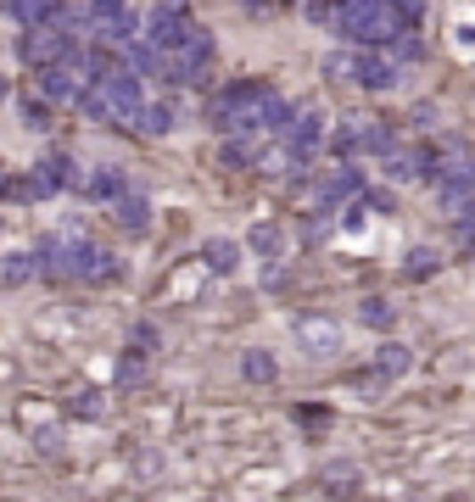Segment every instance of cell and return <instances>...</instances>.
<instances>
[{
    "instance_id": "cell-20",
    "label": "cell",
    "mask_w": 475,
    "mask_h": 502,
    "mask_svg": "<svg viewBox=\"0 0 475 502\" xmlns=\"http://www.w3.org/2000/svg\"><path fill=\"white\" fill-rule=\"evenodd\" d=\"M23 129H34V134H45V129H51L45 101H23Z\"/></svg>"
},
{
    "instance_id": "cell-21",
    "label": "cell",
    "mask_w": 475,
    "mask_h": 502,
    "mask_svg": "<svg viewBox=\"0 0 475 502\" xmlns=\"http://www.w3.org/2000/svg\"><path fill=\"white\" fill-rule=\"evenodd\" d=\"M408 123H414V129H437V123H442V112H437V101H420V107L408 112Z\"/></svg>"
},
{
    "instance_id": "cell-7",
    "label": "cell",
    "mask_w": 475,
    "mask_h": 502,
    "mask_svg": "<svg viewBox=\"0 0 475 502\" xmlns=\"http://www.w3.org/2000/svg\"><path fill=\"white\" fill-rule=\"evenodd\" d=\"M430 167H437V162H430V151H420V145H408V151L391 145V151H386V174L391 179H430Z\"/></svg>"
},
{
    "instance_id": "cell-4",
    "label": "cell",
    "mask_w": 475,
    "mask_h": 502,
    "mask_svg": "<svg viewBox=\"0 0 475 502\" xmlns=\"http://www.w3.org/2000/svg\"><path fill=\"white\" fill-rule=\"evenodd\" d=\"M347 78H358L364 90H391V84H397V68H391L386 56L364 51V56H353V61H347Z\"/></svg>"
},
{
    "instance_id": "cell-5",
    "label": "cell",
    "mask_w": 475,
    "mask_h": 502,
    "mask_svg": "<svg viewBox=\"0 0 475 502\" xmlns=\"http://www.w3.org/2000/svg\"><path fill=\"white\" fill-rule=\"evenodd\" d=\"M280 134H285V145H291L297 157H307L324 140V112H291V123H285Z\"/></svg>"
},
{
    "instance_id": "cell-2",
    "label": "cell",
    "mask_w": 475,
    "mask_h": 502,
    "mask_svg": "<svg viewBox=\"0 0 475 502\" xmlns=\"http://www.w3.org/2000/svg\"><path fill=\"white\" fill-rule=\"evenodd\" d=\"M73 51V34H68V23H34L23 39H17V56L23 61H34V68H51V61H61Z\"/></svg>"
},
{
    "instance_id": "cell-9",
    "label": "cell",
    "mask_w": 475,
    "mask_h": 502,
    "mask_svg": "<svg viewBox=\"0 0 475 502\" xmlns=\"http://www.w3.org/2000/svg\"><path fill=\"white\" fill-rule=\"evenodd\" d=\"M112 218H118L123 229H146V223H152V201H146V196H129V190H123V196L112 201Z\"/></svg>"
},
{
    "instance_id": "cell-6",
    "label": "cell",
    "mask_w": 475,
    "mask_h": 502,
    "mask_svg": "<svg viewBox=\"0 0 475 502\" xmlns=\"http://www.w3.org/2000/svg\"><path fill=\"white\" fill-rule=\"evenodd\" d=\"M347 196H364V174H358V167H336V174H324L319 213H336V201H347Z\"/></svg>"
},
{
    "instance_id": "cell-8",
    "label": "cell",
    "mask_w": 475,
    "mask_h": 502,
    "mask_svg": "<svg viewBox=\"0 0 475 502\" xmlns=\"http://www.w3.org/2000/svg\"><path fill=\"white\" fill-rule=\"evenodd\" d=\"M201 263H208L213 274H235V268H241V246L218 235V240H208V246H201Z\"/></svg>"
},
{
    "instance_id": "cell-1",
    "label": "cell",
    "mask_w": 475,
    "mask_h": 502,
    "mask_svg": "<svg viewBox=\"0 0 475 502\" xmlns=\"http://www.w3.org/2000/svg\"><path fill=\"white\" fill-rule=\"evenodd\" d=\"M140 107H146V95H140V78L123 73V68L101 73L95 90L78 95V112H85V117H101V123H107V117H140Z\"/></svg>"
},
{
    "instance_id": "cell-27",
    "label": "cell",
    "mask_w": 475,
    "mask_h": 502,
    "mask_svg": "<svg viewBox=\"0 0 475 502\" xmlns=\"http://www.w3.org/2000/svg\"><path fill=\"white\" fill-rule=\"evenodd\" d=\"M324 474H330V486H353V474H358V469H353V464H330Z\"/></svg>"
},
{
    "instance_id": "cell-18",
    "label": "cell",
    "mask_w": 475,
    "mask_h": 502,
    "mask_svg": "<svg viewBox=\"0 0 475 502\" xmlns=\"http://www.w3.org/2000/svg\"><path fill=\"white\" fill-rule=\"evenodd\" d=\"M391 56H397V61H420L425 45H420V39L408 34V28H397V34H391Z\"/></svg>"
},
{
    "instance_id": "cell-13",
    "label": "cell",
    "mask_w": 475,
    "mask_h": 502,
    "mask_svg": "<svg viewBox=\"0 0 475 502\" xmlns=\"http://www.w3.org/2000/svg\"><path fill=\"white\" fill-rule=\"evenodd\" d=\"M375 374H386V380L408 374V346H403V341H386V346L375 352Z\"/></svg>"
},
{
    "instance_id": "cell-26",
    "label": "cell",
    "mask_w": 475,
    "mask_h": 502,
    "mask_svg": "<svg viewBox=\"0 0 475 502\" xmlns=\"http://www.w3.org/2000/svg\"><path fill=\"white\" fill-rule=\"evenodd\" d=\"M224 167H246V140H230V145H224Z\"/></svg>"
},
{
    "instance_id": "cell-19",
    "label": "cell",
    "mask_w": 475,
    "mask_h": 502,
    "mask_svg": "<svg viewBox=\"0 0 475 502\" xmlns=\"http://www.w3.org/2000/svg\"><path fill=\"white\" fill-rule=\"evenodd\" d=\"M90 190H95V196H107V201H118V196H123V174H112V167H101V174L90 179Z\"/></svg>"
},
{
    "instance_id": "cell-16",
    "label": "cell",
    "mask_w": 475,
    "mask_h": 502,
    "mask_svg": "<svg viewBox=\"0 0 475 502\" xmlns=\"http://www.w3.org/2000/svg\"><path fill=\"white\" fill-rule=\"evenodd\" d=\"M358 319H364L369 329H391V319H397V312H391V302H381V296H364Z\"/></svg>"
},
{
    "instance_id": "cell-14",
    "label": "cell",
    "mask_w": 475,
    "mask_h": 502,
    "mask_svg": "<svg viewBox=\"0 0 475 502\" xmlns=\"http://www.w3.org/2000/svg\"><path fill=\"white\" fill-rule=\"evenodd\" d=\"M29 274H45V268H39V251H17V257H6V268H0L6 285H23Z\"/></svg>"
},
{
    "instance_id": "cell-23",
    "label": "cell",
    "mask_w": 475,
    "mask_h": 502,
    "mask_svg": "<svg viewBox=\"0 0 475 502\" xmlns=\"http://www.w3.org/2000/svg\"><path fill=\"white\" fill-rule=\"evenodd\" d=\"M391 6H397V17H403V23H408V28H414V23H420V17H425V0H391Z\"/></svg>"
},
{
    "instance_id": "cell-10",
    "label": "cell",
    "mask_w": 475,
    "mask_h": 502,
    "mask_svg": "<svg viewBox=\"0 0 475 502\" xmlns=\"http://www.w3.org/2000/svg\"><path fill=\"white\" fill-rule=\"evenodd\" d=\"M246 246H252L258 257H280V251H285V229L280 223H252V229H246Z\"/></svg>"
},
{
    "instance_id": "cell-24",
    "label": "cell",
    "mask_w": 475,
    "mask_h": 502,
    "mask_svg": "<svg viewBox=\"0 0 475 502\" xmlns=\"http://www.w3.org/2000/svg\"><path fill=\"white\" fill-rule=\"evenodd\" d=\"M73 413H78V418H95V413H101V391H85V396L73 402Z\"/></svg>"
},
{
    "instance_id": "cell-3",
    "label": "cell",
    "mask_w": 475,
    "mask_h": 502,
    "mask_svg": "<svg viewBox=\"0 0 475 502\" xmlns=\"http://www.w3.org/2000/svg\"><path fill=\"white\" fill-rule=\"evenodd\" d=\"M291 335H297V346L307 352V358H336V352H341V324L336 319L302 312V319H291Z\"/></svg>"
},
{
    "instance_id": "cell-22",
    "label": "cell",
    "mask_w": 475,
    "mask_h": 502,
    "mask_svg": "<svg viewBox=\"0 0 475 502\" xmlns=\"http://www.w3.org/2000/svg\"><path fill=\"white\" fill-rule=\"evenodd\" d=\"M140 374H146V358H140V352H129V358L118 363V380H123V385H135Z\"/></svg>"
},
{
    "instance_id": "cell-15",
    "label": "cell",
    "mask_w": 475,
    "mask_h": 502,
    "mask_svg": "<svg viewBox=\"0 0 475 502\" xmlns=\"http://www.w3.org/2000/svg\"><path fill=\"white\" fill-rule=\"evenodd\" d=\"M241 374H246L252 385H268V380H274V358H268V352H246V358H241Z\"/></svg>"
},
{
    "instance_id": "cell-12",
    "label": "cell",
    "mask_w": 475,
    "mask_h": 502,
    "mask_svg": "<svg viewBox=\"0 0 475 502\" xmlns=\"http://www.w3.org/2000/svg\"><path fill=\"white\" fill-rule=\"evenodd\" d=\"M174 123H179L174 101H152V107H140V129H146V134H168Z\"/></svg>"
},
{
    "instance_id": "cell-25",
    "label": "cell",
    "mask_w": 475,
    "mask_h": 502,
    "mask_svg": "<svg viewBox=\"0 0 475 502\" xmlns=\"http://www.w3.org/2000/svg\"><path fill=\"white\" fill-rule=\"evenodd\" d=\"M364 229H369V213H364V196H358V206L347 213V235H364Z\"/></svg>"
},
{
    "instance_id": "cell-11",
    "label": "cell",
    "mask_w": 475,
    "mask_h": 502,
    "mask_svg": "<svg viewBox=\"0 0 475 502\" xmlns=\"http://www.w3.org/2000/svg\"><path fill=\"white\" fill-rule=\"evenodd\" d=\"M0 6H6V12H12L23 28H34V23H51V17H56V0H0Z\"/></svg>"
},
{
    "instance_id": "cell-28",
    "label": "cell",
    "mask_w": 475,
    "mask_h": 502,
    "mask_svg": "<svg viewBox=\"0 0 475 502\" xmlns=\"http://www.w3.org/2000/svg\"><path fill=\"white\" fill-rule=\"evenodd\" d=\"M364 201H369V206H375V213H391V190H369Z\"/></svg>"
},
{
    "instance_id": "cell-17",
    "label": "cell",
    "mask_w": 475,
    "mask_h": 502,
    "mask_svg": "<svg viewBox=\"0 0 475 502\" xmlns=\"http://www.w3.org/2000/svg\"><path fill=\"white\" fill-rule=\"evenodd\" d=\"M437 263H442L437 251H430V246H420L414 257H403V274H414V279H425V274H437Z\"/></svg>"
}]
</instances>
